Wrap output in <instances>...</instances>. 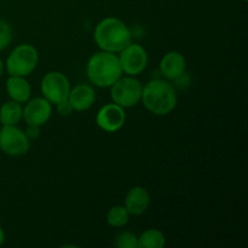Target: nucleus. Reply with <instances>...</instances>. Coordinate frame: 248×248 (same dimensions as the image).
Masks as SVG:
<instances>
[{"instance_id":"6","label":"nucleus","mask_w":248,"mask_h":248,"mask_svg":"<svg viewBox=\"0 0 248 248\" xmlns=\"http://www.w3.org/2000/svg\"><path fill=\"white\" fill-rule=\"evenodd\" d=\"M41 93L51 104H57L68 99L70 82L61 72H48L41 80Z\"/></svg>"},{"instance_id":"11","label":"nucleus","mask_w":248,"mask_h":248,"mask_svg":"<svg viewBox=\"0 0 248 248\" xmlns=\"http://www.w3.org/2000/svg\"><path fill=\"white\" fill-rule=\"evenodd\" d=\"M186 58L178 51L167 52L160 62V73L162 77L166 78L167 80H173V81L186 73Z\"/></svg>"},{"instance_id":"9","label":"nucleus","mask_w":248,"mask_h":248,"mask_svg":"<svg viewBox=\"0 0 248 248\" xmlns=\"http://www.w3.org/2000/svg\"><path fill=\"white\" fill-rule=\"evenodd\" d=\"M52 114V106L44 97H35L27 101L26 107L22 110V118L27 125L43 126L50 120Z\"/></svg>"},{"instance_id":"23","label":"nucleus","mask_w":248,"mask_h":248,"mask_svg":"<svg viewBox=\"0 0 248 248\" xmlns=\"http://www.w3.org/2000/svg\"><path fill=\"white\" fill-rule=\"evenodd\" d=\"M2 73H4V63H2L1 58H0V77L2 75Z\"/></svg>"},{"instance_id":"2","label":"nucleus","mask_w":248,"mask_h":248,"mask_svg":"<svg viewBox=\"0 0 248 248\" xmlns=\"http://www.w3.org/2000/svg\"><path fill=\"white\" fill-rule=\"evenodd\" d=\"M143 106L155 115H167L176 108L178 97L176 89L166 80L155 79L142 89Z\"/></svg>"},{"instance_id":"1","label":"nucleus","mask_w":248,"mask_h":248,"mask_svg":"<svg viewBox=\"0 0 248 248\" xmlns=\"http://www.w3.org/2000/svg\"><path fill=\"white\" fill-rule=\"evenodd\" d=\"M93 39L102 51L118 53L132 43V31L121 19L106 17L94 27Z\"/></svg>"},{"instance_id":"14","label":"nucleus","mask_w":248,"mask_h":248,"mask_svg":"<svg viewBox=\"0 0 248 248\" xmlns=\"http://www.w3.org/2000/svg\"><path fill=\"white\" fill-rule=\"evenodd\" d=\"M6 91L9 97L18 103H26L31 94V87L26 80V77H12L6 81Z\"/></svg>"},{"instance_id":"13","label":"nucleus","mask_w":248,"mask_h":248,"mask_svg":"<svg viewBox=\"0 0 248 248\" xmlns=\"http://www.w3.org/2000/svg\"><path fill=\"white\" fill-rule=\"evenodd\" d=\"M150 195L143 186H133L128 190L125 198V207L132 216H140L148 210Z\"/></svg>"},{"instance_id":"3","label":"nucleus","mask_w":248,"mask_h":248,"mask_svg":"<svg viewBox=\"0 0 248 248\" xmlns=\"http://www.w3.org/2000/svg\"><path fill=\"white\" fill-rule=\"evenodd\" d=\"M86 74L94 86L110 87L119 78L123 77V69L115 53L101 50L90 57Z\"/></svg>"},{"instance_id":"22","label":"nucleus","mask_w":248,"mask_h":248,"mask_svg":"<svg viewBox=\"0 0 248 248\" xmlns=\"http://www.w3.org/2000/svg\"><path fill=\"white\" fill-rule=\"evenodd\" d=\"M4 242H5V232H4V229L1 228V225H0V246H2Z\"/></svg>"},{"instance_id":"18","label":"nucleus","mask_w":248,"mask_h":248,"mask_svg":"<svg viewBox=\"0 0 248 248\" xmlns=\"http://www.w3.org/2000/svg\"><path fill=\"white\" fill-rule=\"evenodd\" d=\"M115 246L118 248H138V236L131 232H123L116 235Z\"/></svg>"},{"instance_id":"10","label":"nucleus","mask_w":248,"mask_h":248,"mask_svg":"<svg viewBox=\"0 0 248 248\" xmlns=\"http://www.w3.org/2000/svg\"><path fill=\"white\" fill-rule=\"evenodd\" d=\"M126 114L123 107L109 103L102 107L96 115V123L106 132H116L124 126Z\"/></svg>"},{"instance_id":"7","label":"nucleus","mask_w":248,"mask_h":248,"mask_svg":"<svg viewBox=\"0 0 248 248\" xmlns=\"http://www.w3.org/2000/svg\"><path fill=\"white\" fill-rule=\"evenodd\" d=\"M31 148L26 132L16 126H2L0 130V149L10 156H22Z\"/></svg>"},{"instance_id":"21","label":"nucleus","mask_w":248,"mask_h":248,"mask_svg":"<svg viewBox=\"0 0 248 248\" xmlns=\"http://www.w3.org/2000/svg\"><path fill=\"white\" fill-rule=\"evenodd\" d=\"M27 137L29 138V140H36V138L40 136V126H35V125H28L26 131Z\"/></svg>"},{"instance_id":"4","label":"nucleus","mask_w":248,"mask_h":248,"mask_svg":"<svg viewBox=\"0 0 248 248\" xmlns=\"http://www.w3.org/2000/svg\"><path fill=\"white\" fill-rule=\"evenodd\" d=\"M39 62L38 50L31 44L16 46L6 60V70L12 77H28Z\"/></svg>"},{"instance_id":"5","label":"nucleus","mask_w":248,"mask_h":248,"mask_svg":"<svg viewBox=\"0 0 248 248\" xmlns=\"http://www.w3.org/2000/svg\"><path fill=\"white\" fill-rule=\"evenodd\" d=\"M110 96L114 103L125 108H131L140 103L142 97V84L135 77H120L110 86Z\"/></svg>"},{"instance_id":"8","label":"nucleus","mask_w":248,"mask_h":248,"mask_svg":"<svg viewBox=\"0 0 248 248\" xmlns=\"http://www.w3.org/2000/svg\"><path fill=\"white\" fill-rule=\"evenodd\" d=\"M119 53L120 55L118 57L121 69L127 75L136 77L147 68L149 57L147 50L140 44H128Z\"/></svg>"},{"instance_id":"20","label":"nucleus","mask_w":248,"mask_h":248,"mask_svg":"<svg viewBox=\"0 0 248 248\" xmlns=\"http://www.w3.org/2000/svg\"><path fill=\"white\" fill-rule=\"evenodd\" d=\"M56 106H57V111L60 115L68 116L72 114L73 108H72V106H70V103L68 99H65V101H63V102H60V103H57Z\"/></svg>"},{"instance_id":"16","label":"nucleus","mask_w":248,"mask_h":248,"mask_svg":"<svg viewBox=\"0 0 248 248\" xmlns=\"http://www.w3.org/2000/svg\"><path fill=\"white\" fill-rule=\"evenodd\" d=\"M166 237L157 229H148L138 237V248H164Z\"/></svg>"},{"instance_id":"12","label":"nucleus","mask_w":248,"mask_h":248,"mask_svg":"<svg viewBox=\"0 0 248 248\" xmlns=\"http://www.w3.org/2000/svg\"><path fill=\"white\" fill-rule=\"evenodd\" d=\"M70 106L73 110L77 111H85L93 106L96 101V92L93 87L87 84H79L70 89L69 96H68Z\"/></svg>"},{"instance_id":"17","label":"nucleus","mask_w":248,"mask_h":248,"mask_svg":"<svg viewBox=\"0 0 248 248\" xmlns=\"http://www.w3.org/2000/svg\"><path fill=\"white\" fill-rule=\"evenodd\" d=\"M130 216L125 206H114L107 213V222L110 227L123 228L128 223Z\"/></svg>"},{"instance_id":"24","label":"nucleus","mask_w":248,"mask_h":248,"mask_svg":"<svg viewBox=\"0 0 248 248\" xmlns=\"http://www.w3.org/2000/svg\"><path fill=\"white\" fill-rule=\"evenodd\" d=\"M244 1H247V0H244Z\"/></svg>"},{"instance_id":"15","label":"nucleus","mask_w":248,"mask_h":248,"mask_svg":"<svg viewBox=\"0 0 248 248\" xmlns=\"http://www.w3.org/2000/svg\"><path fill=\"white\" fill-rule=\"evenodd\" d=\"M21 103L15 101L5 102L0 108V123L2 126H16L22 119Z\"/></svg>"},{"instance_id":"19","label":"nucleus","mask_w":248,"mask_h":248,"mask_svg":"<svg viewBox=\"0 0 248 248\" xmlns=\"http://www.w3.org/2000/svg\"><path fill=\"white\" fill-rule=\"evenodd\" d=\"M12 41V28L6 21L0 19V51L5 50Z\"/></svg>"}]
</instances>
